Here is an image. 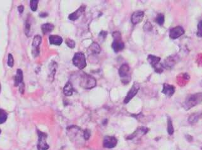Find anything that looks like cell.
Wrapping results in <instances>:
<instances>
[{"label": "cell", "instance_id": "cell-22", "mask_svg": "<svg viewBox=\"0 0 202 150\" xmlns=\"http://www.w3.org/2000/svg\"><path fill=\"white\" fill-rule=\"evenodd\" d=\"M167 132L169 135H172L174 134V129L172 125V121L170 118H168L167 120Z\"/></svg>", "mask_w": 202, "mask_h": 150}, {"label": "cell", "instance_id": "cell-26", "mask_svg": "<svg viewBox=\"0 0 202 150\" xmlns=\"http://www.w3.org/2000/svg\"><path fill=\"white\" fill-rule=\"evenodd\" d=\"M197 28L198 30L197 32V36L199 37H202V20L199 22Z\"/></svg>", "mask_w": 202, "mask_h": 150}, {"label": "cell", "instance_id": "cell-31", "mask_svg": "<svg viewBox=\"0 0 202 150\" xmlns=\"http://www.w3.org/2000/svg\"><path fill=\"white\" fill-rule=\"evenodd\" d=\"M107 32L102 31V32H101L100 33L99 37H102L103 39H105L106 37H107Z\"/></svg>", "mask_w": 202, "mask_h": 150}, {"label": "cell", "instance_id": "cell-24", "mask_svg": "<svg viewBox=\"0 0 202 150\" xmlns=\"http://www.w3.org/2000/svg\"><path fill=\"white\" fill-rule=\"evenodd\" d=\"M164 15L162 13L158 14L157 18H156V22L159 25V26H162L164 23Z\"/></svg>", "mask_w": 202, "mask_h": 150}, {"label": "cell", "instance_id": "cell-3", "mask_svg": "<svg viewBox=\"0 0 202 150\" xmlns=\"http://www.w3.org/2000/svg\"><path fill=\"white\" fill-rule=\"evenodd\" d=\"M113 37L114 40L111 44V47L115 53L121 51L124 48V44L121 40V33L118 31H116L113 33Z\"/></svg>", "mask_w": 202, "mask_h": 150}, {"label": "cell", "instance_id": "cell-17", "mask_svg": "<svg viewBox=\"0 0 202 150\" xmlns=\"http://www.w3.org/2000/svg\"><path fill=\"white\" fill-rule=\"evenodd\" d=\"M49 43L52 45L60 46L63 43V39L59 36H50L49 37Z\"/></svg>", "mask_w": 202, "mask_h": 150}, {"label": "cell", "instance_id": "cell-33", "mask_svg": "<svg viewBox=\"0 0 202 150\" xmlns=\"http://www.w3.org/2000/svg\"><path fill=\"white\" fill-rule=\"evenodd\" d=\"M18 10H19V13H20V14L22 13L23 12V10H24V7H23L22 5L19 6L18 7Z\"/></svg>", "mask_w": 202, "mask_h": 150}, {"label": "cell", "instance_id": "cell-13", "mask_svg": "<svg viewBox=\"0 0 202 150\" xmlns=\"http://www.w3.org/2000/svg\"><path fill=\"white\" fill-rule=\"evenodd\" d=\"M175 92V87L173 85L164 83L163 85V89L162 93L168 97H171Z\"/></svg>", "mask_w": 202, "mask_h": 150}, {"label": "cell", "instance_id": "cell-32", "mask_svg": "<svg viewBox=\"0 0 202 150\" xmlns=\"http://www.w3.org/2000/svg\"><path fill=\"white\" fill-rule=\"evenodd\" d=\"M145 26L146 27L147 26V30H150L152 29V26H151V24L149 23V22H147L145 25ZM146 29L145 30H146Z\"/></svg>", "mask_w": 202, "mask_h": 150}, {"label": "cell", "instance_id": "cell-29", "mask_svg": "<svg viewBox=\"0 0 202 150\" xmlns=\"http://www.w3.org/2000/svg\"><path fill=\"white\" fill-rule=\"evenodd\" d=\"M90 135H91L90 131L89 129H86V130H85V131H84L83 137H84V138H85V140H88L90 137Z\"/></svg>", "mask_w": 202, "mask_h": 150}, {"label": "cell", "instance_id": "cell-16", "mask_svg": "<svg viewBox=\"0 0 202 150\" xmlns=\"http://www.w3.org/2000/svg\"><path fill=\"white\" fill-rule=\"evenodd\" d=\"M101 51V48L97 43H93L88 49V52L92 54H99Z\"/></svg>", "mask_w": 202, "mask_h": 150}, {"label": "cell", "instance_id": "cell-25", "mask_svg": "<svg viewBox=\"0 0 202 150\" xmlns=\"http://www.w3.org/2000/svg\"><path fill=\"white\" fill-rule=\"evenodd\" d=\"M38 0H32L30 2V6L31 10L33 12H36L37 9V6H38Z\"/></svg>", "mask_w": 202, "mask_h": 150}, {"label": "cell", "instance_id": "cell-23", "mask_svg": "<svg viewBox=\"0 0 202 150\" xmlns=\"http://www.w3.org/2000/svg\"><path fill=\"white\" fill-rule=\"evenodd\" d=\"M7 118H8L7 112L3 109H0V124L5 123L6 121Z\"/></svg>", "mask_w": 202, "mask_h": 150}, {"label": "cell", "instance_id": "cell-18", "mask_svg": "<svg viewBox=\"0 0 202 150\" xmlns=\"http://www.w3.org/2000/svg\"><path fill=\"white\" fill-rule=\"evenodd\" d=\"M74 88L70 82H67L63 88V93L66 96H71L73 95Z\"/></svg>", "mask_w": 202, "mask_h": 150}, {"label": "cell", "instance_id": "cell-28", "mask_svg": "<svg viewBox=\"0 0 202 150\" xmlns=\"http://www.w3.org/2000/svg\"><path fill=\"white\" fill-rule=\"evenodd\" d=\"M14 64V60H13V57L11 54H8V65L10 66V67H13Z\"/></svg>", "mask_w": 202, "mask_h": 150}, {"label": "cell", "instance_id": "cell-21", "mask_svg": "<svg viewBox=\"0 0 202 150\" xmlns=\"http://www.w3.org/2000/svg\"><path fill=\"white\" fill-rule=\"evenodd\" d=\"M200 118V115L198 113H194L191 114L188 118V122L190 124H196Z\"/></svg>", "mask_w": 202, "mask_h": 150}, {"label": "cell", "instance_id": "cell-11", "mask_svg": "<svg viewBox=\"0 0 202 150\" xmlns=\"http://www.w3.org/2000/svg\"><path fill=\"white\" fill-rule=\"evenodd\" d=\"M117 143V139L114 136H106L104 139L103 146L106 148H113Z\"/></svg>", "mask_w": 202, "mask_h": 150}, {"label": "cell", "instance_id": "cell-34", "mask_svg": "<svg viewBox=\"0 0 202 150\" xmlns=\"http://www.w3.org/2000/svg\"><path fill=\"white\" fill-rule=\"evenodd\" d=\"M39 16H41V17H43V16H47V13H41Z\"/></svg>", "mask_w": 202, "mask_h": 150}, {"label": "cell", "instance_id": "cell-36", "mask_svg": "<svg viewBox=\"0 0 202 150\" xmlns=\"http://www.w3.org/2000/svg\"><path fill=\"white\" fill-rule=\"evenodd\" d=\"M1 132H2V131H1V129H0V134H1Z\"/></svg>", "mask_w": 202, "mask_h": 150}, {"label": "cell", "instance_id": "cell-6", "mask_svg": "<svg viewBox=\"0 0 202 150\" xmlns=\"http://www.w3.org/2000/svg\"><path fill=\"white\" fill-rule=\"evenodd\" d=\"M119 74L120 77L123 78L122 82L124 84H127V83H128L131 80L129 66L126 64L121 65L119 69Z\"/></svg>", "mask_w": 202, "mask_h": 150}, {"label": "cell", "instance_id": "cell-1", "mask_svg": "<svg viewBox=\"0 0 202 150\" xmlns=\"http://www.w3.org/2000/svg\"><path fill=\"white\" fill-rule=\"evenodd\" d=\"M202 102V92L190 94L187 96L183 104V107L186 111L190 110Z\"/></svg>", "mask_w": 202, "mask_h": 150}, {"label": "cell", "instance_id": "cell-12", "mask_svg": "<svg viewBox=\"0 0 202 150\" xmlns=\"http://www.w3.org/2000/svg\"><path fill=\"white\" fill-rule=\"evenodd\" d=\"M144 16V12L142 11H137L134 12L131 17V23L133 25H137L139 23H140Z\"/></svg>", "mask_w": 202, "mask_h": 150}, {"label": "cell", "instance_id": "cell-20", "mask_svg": "<svg viewBox=\"0 0 202 150\" xmlns=\"http://www.w3.org/2000/svg\"><path fill=\"white\" fill-rule=\"evenodd\" d=\"M176 61L173 59V57L172 56H170L169 57H167V59L165 60L164 64L162 65L164 68H171L172 66L175 64Z\"/></svg>", "mask_w": 202, "mask_h": 150}, {"label": "cell", "instance_id": "cell-7", "mask_svg": "<svg viewBox=\"0 0 202 150\" xmlns=\"http://www.w3.org/2000/svg\"><path fill=\"white\" fill-rule=\"evenodd\" d=\"M38 133V143H37V149L38 150H47L49 148V145L46 142L47 135L46 133L37 131Z\"/></svg>", "mask_w": 202, "mask_h": 150}, {"label": "cell", "instance_id": "cell-9", "mask_svg": "<svg viewBox=\"0 0 202 150\" xmlns=\"http://www.w3.org/2000/svg\"><path fill=\"white\" fill-rule=\"evenodd\" d=\"M139 89H140V86L138 83H137L136 82L134 83L133 87H131L130 90L128 91L127 95L126 96V97L124 100V103L128 104L131 101V100L137 95Z\"/></svg>", "mask_w": 202, "mask_h": 150}, {"label": "cell", "instance_id": "cell-15", "mask_svg": "<svg viewBox=\"0 0 202 150\" xmlns=\"http://www.w3.org/2000/svg\"><path fill=\"white\" fill-rule=\"evenodd\" d=\"M85 8H86L85 6H82L77 11H75V12L70 14L68 16V19L72 21H75L76 20L78 19L82 15V13L85 12Z\"/></svg>", "mask_w": 202, "mask_h": 150}, {"label": "cell", "instance_id": "cell-27", "mask_svg": "<svg viewBox=\"0 0 202 150\" xmlns=\"http://www.w3.org/2000/svg\"><path fill=\"white\" fill-rule=\"evenodd\" d=\"M66 44L70 48L74 49L75 47V41L70 39H67L66 40Z\"/></svg>", "mask_w": 202, "mask_h": 150}, {"label": "cell", "instance_id": "cell-5", "mask_svg": "<svg viewBox=\"0 0 202 150\" xmlns=\"http://www.w3.org/2000/svg\"><path fill=\"white\" fill-rule=\"evenodd\" d=\"M147 60L152 67L154 68L155 72L158 73H161L163 71V66L160 65V61H161V57L154 56L149 55L147 57Z\"/></svg>", "mask_w": 202, "mask_h": 150}, {"label": "cell", "instance_id": "cell-19", "mask_svg": "<svg viewBox=\"0 0 202 150\" xmlns=\"http://www.w3.org/2000/svg\"><path fill=\"white\" fill-rule=\"evenodd\" d=\"M54 28V25L52 23H49L43 24L41 27L42 32H43V34H44V35L48 34L49 33L51 32L53 30Z\"/></svg>", "mask_w": 202, "mask_h": 150}, {"label": "cell", "instance_id": "cell-37", "mask_svg": "<svg viewBox=\"0 0 202 150\" xmlns=\"http://www.w3.org/2000/svg\"><path fill=\"white\" fill-rule=\"evenodd\" d=\"M201 117H202V114H201Z\"/></svg>", "mask_w": 202, "mask_h": 150}, {"label": "cell", "instance_id": "cell-10", "mask_svg": "<svg viewBox=\"0 0 202 150\" xmlns=\"http://www.w3.org/2000/svg\"><path fill=\"white\" fill-rule=\"evenodd\" d=\"M184 34V30L181 26H177L171 29L169 32V37L172 39H176Z\"/></svg>", "mask_w": 202, "mask_h": 150}, {"label": "cell", "instance_id": "cell-8", "mask_svg": "<svg viewBox=\"0 0 202 150\" xmlns=\"http://www.w3.org/2000/svg\"><path fill=\"white\" fill-rule=\"evenodd\" d=\"M42 42V37L40 36H36L33 37L32 47V54L34 57L39 56L40 53V45Z\"/></svg>", "mask_w": 202, "mask_h": 150}, {"label": "cell", "instance_id": "cell-30", "mask_svg": "<svg viewBox=\"0 0 202 150\" xmlns=\"http://www.w3.org/2000/svg\"><path fill=\"white\" fill-rule=\"evenodd\" d=\"M30 31V24L28 21H27L26 26H25V33H26L27 36H29Z\"/></svg>", "mask_w": 202, "mask_h": 150}, {"label": "cell", "instance_id": "cell-2", "mask_svg": "<svg viewBox=\"0 0 202 150\" xmlns=\"http://www.w3.org/2000/svg\"><path fill=\"white\" fill-rule=\"evenodd\" d=\"M97 81L95 78L88 74H83L81 76L80 85L84 89H92L96 86Z\"/></svg>", "mask_w": 202, "mask_h": 150}, {"label": "cell", "instance_id": "cell-35", "mask_svg": "<svg viewBox=\"0 0 202 150\" xmlns=\"http://www.w3.org/2000/svg\"><path fill=\"white\" fill-rule=\"evenodd\" d=\"M0 92H1V84H0Z\"/></svg>", "mask_w": 202, "mask_h": 150}, {"label": "cell", "instance_id": "cell-4", "mask_svg": "<svg viewBox=\"0 0 202 150\" xmlns=\"http://www.w3.org/2000/svg\"><path fill=\"white\" fill-rule=\"evenodd\" d=\"M73 64L80 70L85 68L87 66L85 55L82 53H77L73 57Z\"/></svg>", "mask_w": 202, "mask_h": 150}, {"label": "cell", "instance_id": "cell-14", "mask_svg": "<svg viewBox=\"0 0 202 150\" xmlns=\"http://www.w3.org/2000/svg\"><path fill=\"white\" fill-rule=\"evenodd\" d=\"M14 85L15 87L24 85L23 82V73L20 69H18L14 78Z\"/></svg>", "mask_w": 202, "mask_h": 150}]
</instances>
